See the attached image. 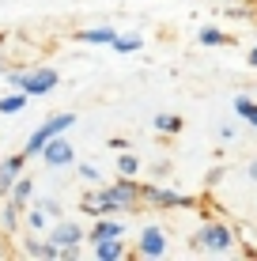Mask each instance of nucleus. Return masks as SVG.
Masks as SVG:
<instances>
[{"instance_id":"f257e3e1","label":"nucleus","mask_w":257,"mask_h":261,"mask_svg":"<svg viewBox=\"0 0 257 261\" xmlns=\"http://www.w3.org/2000/svg\"><path fill=\"white\" fill-rule=\"evenodd\" d=\"M136 204H140V182H132V178L121 174V182L87 193L83 201H79V208H83L87 216H113V212L136 208Z\"/></svg>"},{"instance_id":"f03ea898","label":"nucleus","mask_w":257,"mask_h":261,"mask_svg":"<svg viewBox=\"0 0 257 261\" xmlns=\"http://www.w3.org/2000/svg\"><path fill=\"white\" fill-rule=\"evenodd\" d=\"M231 246H235V231L227 227V223H219V220H208L205 227L189 239V250H193V254H212V257L227 254Z\"/></svg>"},{"instance_id":"7ed1b4c3","label":"nucleus","mask_w":257,"mask_h":261,"mask_svg":"<svg viewBox=\"0 0 257 261\" xmlns=\"http://www.w3.org/2000/svg\"><path fill=\"white\" fill-rule=\"evenodd\" d=\"M46 242H49V246H57V257L61 261H68V257H79V246L87 242V231L79 227L76 220H57L46 231Z\"/></svg>"},{"instance_id":"20e7f679","label":"nucleus","mask_w":257,"mask_h":261,"mask_svg":"<svg viewBox=\"0 0 257 261\" xmlns=\"http://www.w3.org/2000/svg\"><path fill=\"white\" fill-rule=\"evenodd\" d=\"M4 76H8L12 87H19V91H26V95H49L53 87L61 84L57 68H49V65H38L31 72H4Z\"/></svg>"},{"instance_id":"39448f33","label":"nucleus","mask_w":257,"mask_h":261,"mask_svg":"<svg viewBox=\"0 0 257 261\" xmlns=\"http://www.w3.org/2000/svg\"><path fill=\"white\" fill-rule=\"evenodd\" d=\"M72 125H76V114H53V118L46 121V125H38V129H34L31 133V140H26V159H31V155H38V151L42 148H46V140H53V137H61V133H65V129H72Z\"/></svg>"},{"instance_id":"423d86ee","label":"nucleus","mask_w":257,"mask_h":261,"mask_svg":"<svg viewBox=\"0 0 257 261\" xmlns=\"http://www.w3.org/2000/svg\"><path fill=\"white\" fill-rule=\"evenodd\" d=\"M140 201H148V204H159V208H189V197H182V193H174L170 186H140Z\"/></svg>"},{"instance_id":"0eeeda50","label":"nucleus","mask_w":257,"mask_h":261,"mask_svg":"<svg viewBox=\"0 0 257 261\" xmlns=\"http://www.w3.org/2000/svg\"><path fill=\"white\" fill-rule=\"evenodd\" d=\"M38 155L46 159V167H72V163H76V151H72V144H68L65 137L46 140V148H42Z\"/></svg>"},{"instance_id":"6e6552de","label":"nucleus","mask_w":257,"mask_h":261,"mask_svg":"<svg viewBox=\"0 0 257 261\" xmlns=\"http://www.w3.org/2000/svg\"><path fill=\"white\" fill-rule=\"evenodd\" d=\"M136 254L140 257H163L166 254V231L144 227V231H140V239H136Z\"/></svg>"},{"instance_id":"1a4fd4ad","label":"nucleus","mask_w":257,"mask_h":261,"mask_svg":"<svg viewBox=\"0 0 257 261\" xmlns=\"http://www.w3.org/2000/svg\"><path fill=\"white\" fill-rule=\"evenodd\" d=\"M23 167H26V151H19V155H8V159H0V197H8V193H12L15 178L23 174Z\"/></svg>"},{"instance_id":"9d476101","label":"nucleus","mask_w":257,"mask_h":261,"mask_svg":"<svg viewBox=\"0 0 257 261\" xmlns=\"http://www.w3.org/2000/svg\"><path fill=\"white\" fill-rule=\"evenodd\" d=\"M19 254L23 257H38V261H57V246H49V242L38 239V231H34L31 239L19 242Z\"/></svg>"},{"instance_id":"9b49d317","label":"nucleus","mask_w":257,"mask_h":261,"mask_svg":"<svg viewBox=\"0 0 257 261\" xmlns=\"http://www.w3.org/2000/svg\"><path fill=\"white\" fill-rule=\"evenodd\" d=\"M87 239L99 242V239H125V223L121 220H106V216H95V227L87 231Z\"/></svg>"},{"instance_id":"f8f14e48","label":"nucleus","mask_w":257,"mask_h":261,"mask_svg":"<svg viewBox=\"0 0 257 261\" xmlns=\"http://www.w3.org/2000/svg\"><path fill=\"white\" fill-rule=\"evenodd\" d=\"M91 254H95V261H121L129 254L125 250V239H99V242H91Z\"/></svg>"},{"instance_id":"ddd939ff","label":"nucleus","mask_w":257,"mask_h":261,"mask_svg":"<svg viewBox=\"0 0 257 261\" xmlns=\"http://www.w3.org/2000/svg\"><path fill=\"white\" fill-rule=\"evenodd\" d=\"M76 38H79V42H87V46H113L118 31H113V27H91V31H79Z\"/></svg>"},{"instance_id":"4468645a","label":"nucleus","mask_w":257,"mask_h":261,"mask_svg":"<svg viewBox=\"0 0 257 261\" xmlns=\"http://www.w3.org/2000/svg\"><path fill=\"white\" fill-rule=\"evenodd\" d=\"M0 201H4V204H0V231H8V235H12V231L19 227V212H23V208L12 201V197H0Z\"/></svg>"},{"instance_id":"2eb2a0df","label":"nucleus","mask_w":257,"mask_h":261,"mask_svg":"<svg viewBox=\"0 0 257 261\" xmlns=\"http://www.w3.org/2000/svg\"><path fill=\"white\" fill-rule=\"evenodd\" d=\"M8 197H12V201L19 204V208H26V204H31V197H34V182H31V178H23V174H19Z\"/></svg>"},{"instance_id":"dca6fc26","label":"nucleus","mask_w":257,"mask_h":261,"mask_svg":"<svg viewBox=\"0 0 257 261\" xmlns=\"http://www.w3.org/2000/svg\"><path fill=\"white\" fill-rule=\"evenodd\" d=\"M155 133H163V137L182 133V118L178 114H155Z\"/></svg>"},{"instance_id":"f3484780","label":"nucleus","mask_w":257,"mask_h":261,"mask_svg":"<svg viewBox=\"0 0 257 261\" xmlns=\"http://www.w3.org/2000/svg\"><path fill=\"white\" fill-rule=\"evenodd\" d=\"M235 114H238V118H242V121H250L253 129H257V102H253V98L238 95V98H235Z\"/></svg>"},{"instance_id":"a211bd4d","label":"nucleus","mask_w":257,"mask_h":261,"mask_svg":"<svg viewBox=\"0 0 257 261\" xmlns=\"http://www.w3.org/2000/svg\"><path fill=\"white\" fill-rule=\"evenodd\" d=\"M26 98H31V95L15 87V95H4V98H0V114H19L23 106H26Z\"/></svg>"},{"instance_id":"6ab92c4d","label":"nucleus","mask_w":257,"mask_h":261,"mask_svg":"<svg viewBox=\"0 0 257 261\" xmlns=\"http://www.w3.org/2000/svg\"><path fill=\"white\" fill-rule=\"evenodd\" d=\"M231 34H223L219 31V27H205V31H201V46H231Z\"/></svg>"},{"instance_id":"aec40b11","label":"nucleus","mask_w":257,"mask_h":261,"mask_svg":"<svg viewBox=\"0 0 257 261\" xmlns=\"http://www.w3.org/2000/svg\"><path fill=\"white\" fill-rule=\"evenodd\" d=\"M26 227H31V231H38V235H42V231H49V220H46V208H38V204H34V208H31V212H26Z\"/></svg>"},{"instance_id":"412c9836","label":"nucleus","mask_w":257,"mask_h":261,"mask_svg":"<svg viewBox=\"0 0 257 261\" xmlns=\"http://www.w3.org/2000/svg\"><path fill=\"white\" fill-rule=\"evenodd\" d=\"M118 170H121L125 178H132V174L140 170V159H136V155H118Z\"/></svg>"},{"instance_id":"4be33fe9","label":"nucleus","mask_w":257,"mask_h":261,"mask_svg":"<svg viewBox=\"0 0 257 261\" xmlns=\"http://www.w3.org/2000/svg\"><path fill=\"white\" fill-rule=\"evenodd\" d=\"M140 46H144L140 38H113V46H110V49H118V53H136Z\"/></svg>"},{"instance_id":"5701e85b","label":"nucleus","mask_w":257,"mask_h":261,"mask_svg":"<svg viewBox=\"0 0 257 261\" xmlns=\"http://www.w3.org/2000/svg\"><path fill=\"white\" fill-rule=\"evenodd\" d=\"M38 208H46V216H61V201H53V197H42Z\"/></svg>"},{"instance_id":"b1692460","label":"nucleus","mask_w":257,"mask_h":261,"mask_svg":"<svg viewBox=\"0 0 257 261\" xmlns=\"http://www.w3.org/2000/svg\"><path fill=\"white\" fill-rule=\"evenodd\" d=\"M79 178H83V182H99V167H91V163H79Z\"/></svg>"},{"instance_id":"393cba45","label":"nucleus","mask_w":257,"mask_h":261,"mask_svg":"<svg viewBox=\"0 0 257 261\" xmlns=\"http://www.w3.org/2000/svg\"><path fill=\"white\" fill-rule=\"evenodd\" d=\"M250 68H257V46L250 49Z\"/></svg>"},{"instance_id":"a878e982","label":"nucleus","mask_w":257,"mask_h":261,"mask_svg":"<svg viewBox=\"0 0 257 261\" xmlns=\"http://www.w3.org/2000/svg\"><path fill=\"white\" fill-rule=\"evenodd\" d=\"M250 178H257V163H250Z\"/></svg>"}]
</instances>
